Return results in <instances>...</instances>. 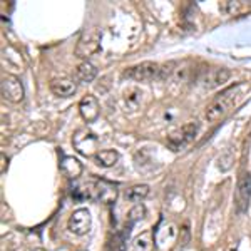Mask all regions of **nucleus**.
I'll return each mask as SVG.
<instances>
[{
  "mask_svg": "<svg viewBox=\"0 0 251 251\" xmlns=\"http://www.w3.org/2000/svg\"><path fill=\"white\" fill-rule=\"evenodd\" d=\"M144 216H146V208H144V204H143V203L134 204V208H132L131 211H129V216H127L129 225L126 226V233H129V228H131V226L134 225V223L143 220Z\"/></svg>",
  "mask_w": 251,
  "mask_h": 251,
  "instance_id": "aec40b11",
  "label": "nucleus"
},
{
  "mask_svg": "<svg viewBox=\"0 0 251 251\" xmlns=\"http://www.w3.org/2000/svg\"><path fill=\"white\" fill-rule=\"evenodd\" d=\"M177 226L174 223H163L154 233V245L159 251H171L177 241Z\"/></svg>",
  "mask_w": 251,
  "mask_h": 251,
  "instance_id": "423d86ee",
  "label": "nucleus"
},
{
  "mask_svg": "<svg viewBox=\"0 0 251 251\" xmlns=\"http://www.w3.org/2000/svg\"><path fill=\"white\" fill-rule=\"evenodd\" d=\"M50 91L57 97H71L77 92V84L69 77L54 79L50 82Z\"/></svg>",
  "mask_w": 251,
  "mask_h": 251,
  "instance_id": "ddd939ff",
  "label": "nucleus"
},
{
  "mask_svg": "<svg viewBox=\"0 0 251 251\" xmlns=\"http://www.w3.org/2000/svg\"><path fill=\"white\" fill-rule=\"evenodd\" d=\"M198 131H200V124L194 121V123H188L184 124L183 127L173 131L171 134L168 136V146L171 151H181L186 144H189L191 141L196 137Z\"/></svg>",
  "mask_w": 251,
  "mask_h": 251,
  "instance_id": "7ed1b4c3",
  "label": "nucleus"
},
{
  "mask_svg": "<svg viewBox=\"0 0 251 251\" xmlns=\"http://www.w3.org/2000/svg\"><path fill=\"white\" fill-rule=\"evenodd\" d=\"M100 49V32L97 29H91L84 32L82 37L79 39L75 46V55L80 59H89L94 54H97Z\"/></svg>",
  "mask_w": 251,
  "mask_h": 251,
  "instance_id": "39448f33",
  "label": "nucleus"
},
{
  "mask_svg": "<svg viewBox=\"0 0 251 251\" xmlns=\"http://www.w3.org/2000/svg\"><path fill=\"white\" fill-rule=\"evenodd\" d=\"M236 92H238L236 87L221 92V94L218 96L208 107H206V112H204L206 119H208L209 123H218L220 119H223V117L228 114V112L231 111V107L234 106Z\"/></svg>",
  "mask_w": 251,
  "mask_h": 251,
  "instance_id": "f257e3e1",
  "label": "nucleus"
},
{
  "mask_svg": "<svg viewBox=\"0 0 251 251\" xmlns=\"http://www.w3.org/2000/svg\"><path fill=\"white\" fill-rule=\"evenodd\" d=\"M233 163H234V151L231 148H228L220 157H218V168H220L221 171H228V169H231Z\"/></svg>",
  "mask_w": 251,
  "mask_h": 251,
  "instance_id": "412c9836",
  "label": "nucleus"
},
{
  "mask_svg": "<svg viewBox=\"0 0 251 251\" xmlns=\"http://www.w3.org/2000/svg\"><path fill=\"white\" fill-rule=\"evenodd\" d=\"M91 226H92V216L87 208L75 209L71 214V218H69V229H71V233L77 234V236L87 234L91 231Z\"/></svg>",
  "mask_w": 251,
  "mask_h": 251,
  "instance_id": "6e6552de",
  "label": "nucleus"
},
{
  "mask_svg": "<svg viewBox=\"0 0 251 251\" xmlns=\"http://www.w3.org/2000/svg\"><path fill=\"white\" fill-rule=\"evenodd\" d=\"M60 168H62V171L66 173V176L72 177V179H75V177H79L80 174H82V164L72 156L64 157L62 163H60Z\"/></svg>",
  "mask_w": 251,
  "mask_h": 251,
  "instance_id": "2eb2a0df",
  "label": "nucleus"
},
{
  "mask_svg": "<svg viewBox=\"0 0 251 251\" xmlns=\"http://www.w3.org/2000/svg\"><path fill=\"white\" fill-rule=\"evenodd\" d=\"M148 196H149V186L148 184H136V186H132V188H129L127 193H126V198L136 204H139L141 201L146 200Z\"/></svg>",
  "mask_w": 251,
  "mask_h": 251,
  "instance_id": "a211bd4d",
  "label": "nucleus"
},
{
  "mask_svg": "<svg viewBox=\"0 0 251 251\" xmlns=\"http://www.w3.org/2000/svg\"><path fill=\"white\" fill-rule=\"evenodd\" d=\"M74 146L75 149L84 156H96V149H97V139L94 134L86 131H80L74 136Z\"/></svg>",
  "mask_w": 251,
  "mask_h": 251,
  "instance_id": "1a4fd4ad",
  "label": "nucleus"
},
{
  "mask_svg": "<svg viewBox=\"0 0 251 251\" xmlns=\"http://www.w3.org/2000/svg\"><path fill=\"white\" fill-rule=\"evenodd\" d=\"M141 99H143V92H141L137 87H127V89H124L123 100H124L126 107H129L131 111L137 109V106H139V102H141Z\"/></svg>",
  "mask_w": 251,
  "mask_h": 251,
  "instance_id": "f3484780",
  "label": "nucleus"
},
{
  "mask_svg": "<svg viewBox=\"0 0 251 251\" xmlns=\"http://www.w3.org/2000/svg\"><path fill=\"white\" fill-rule=\"evenodd\" d=\"M174 67H176V64H174V62L159 64V74H157V80H168L174 74V71H176Z\"/></svg>",
  "mask_w": 251,
  "mask_h": 251,
  "instance_id": "5701e85b",
  "label": "nucleus"
},
{
  "mask_svg": "<svg viewBox=\"0 0 251 251\" xmlns=\"http://www.w3.org/2000/svg\"><path fill=\"white\" fill-rule=\"evenodd\" d=\"M97 75V69L94 64H91L89 60H84L82 64H79L77 69H75V77H77L79 82H92Z\"/></svg>",
  "mask_w": 251,
  "mask_h": 251,
  "instance_id": "4468645a",
  "label": "nucleus"
},
{
  "mask_svg": "<svg viewBox=\"0 0 251 251\" xmlns=\"http://www.w3.org/2000/svg\"><path fill=\"white\" fill-rule=\"evenodd\" d=\"M251 203V174L243 171L238 177L236 194H234V208L238 214H245Z\"/></svg>",
  "mask_w": 251,
  "mask_h": 251,
  "instance_id": "20e7f679",
  "label": "nucleus"
},
{
  "mask_svg": "<svg viewBox=\"0 0 251 251\" xmlns=\"http://www.w3.org/2000/svg\"><path fill=\"white\" fill-rule=\"evenodd\" d=\"M220 9L223 12H226L228 15H236L245 9V3L243 2H238V0H226L220 5Z\"/></svg>",
  "mask_w": 251,
  "mask_h": 251,
  "instance_id": "4be33fe9",
  "label": "nucleus"
},
{
  "mask_svg": "<svg viewBox=\"0 0 251 251\" xmlns=\"http://www.w3.org/2000/svg\"><path fill=\"white\" fill-rule=\"evenodd\" d=\"M79 111L86 123H94L97 117H99V102H97L94 96H86L80 100Z\"/></svg>",
  "mask_w": 251,
  "mask_h": 251,
  "instance_id": "f8f14e48",
  "label": "nucleus"
},
{
  "mask_svg": "<svg viewBox=\"0 0 251 251\" xmlns=\"http://www.w3.org/2000/svg\"><path fill=\"white\" fill-rule=\"evenodd\" d=\"M96 163L102 168H112L114 164H117L119 161V152L114 151V149H104V151H99L94 156Z\"/></svg>",
  "mask_w": 251,
  "mask_h": 251,
  "instance_id": "dca6fc26",
  "label": "nucleus"
},
{
  "mask_svg": "<svg viewBox=\"0 0 251 251\" xmlns=\"http://www.w3.org/2000/svg\"><path fill=\"white\" fill-rule=\"evenodd\" d=\"M32 251H44L42 248H37V250H32Z\"/></svg>",
  "mask_w": 251,
  "mask_h": 251,
  "instance_id": "b1692460",
  "label": "nucleus"
},
{
  "mask_svg": "<svg viewBox=\"0 0 251 251\" xmlns=\"http://www.w3.org/2000/svg\"><path fill=\"white\" fill-rule=\"evenodd\" d=\"M152 248H154V240H152L151 231L141 233L132 243V250L134 251H152Z\"/></svg>",
  "mask_w": 251,
  "mask_h": 251,
  "instance_id": "6ab92c4d",
  "label": "nucleus"
},
{
  "mask_svg": "<svg viewBox=\"0 0 251 251\" xmlns=\"http://www.w3.org/2000/svg\"><path fill=\"white\" fill-rule=\"evenodd\" d=\"M229 77H231V71L226 67H220V69H214V71L206 72V75L203 77V84L208 89L220 87L223 84L228 82Z\"/></svg>",
  "mask_w": 251,
  "mask_h": 251,
  "instance_id": "9b49d317",
  "label": "nucleus"
},
{
  "mask_svg": "<svg viewBox=\"0 0 251 251\" xmlns=\"http://www.w3.org/2000/svg\"><path fill=\"white\" fill-rule=\"evenodd\" d=\"M157 74H159V64L151 62V60H146V62L127 67L123 72V75L126 79L136 80V82H151V80H157Z\"/></svg>",
  "mask_w": 251,
  "mask_h": 251,
  "instance_id": "f03ea898",
  "label": "nucleus"
},
{
  "mask_svg": "<svg viewBox=\"0 0 251 251\" xmlns=\"http://www.w3.org/2000/svg\"><path fill=\"white\" fill-rule=\"evenodd\" d=\"M0 89H2V97L9 102L19 104L24 100V86L22 82L15 77V75H3L2 77V84H0Z\"/></svg>",
  "mask_w": 251,
  "mask_h": 251,
  "instance_id": "0eeeda50",
  "label": "nucleus"
},
{
  "mask_svg": "<svg viewBox=\"0 0 251 251\" xmlns=\"http://www.w3.org/2000/svg\"><path fill=\"white\" fill-rule=\"evenodd\" d=\"M116 198H117V188L114 184L107 183V181H96L94 200L106 204H112L116 201Z\"/></svg>",
  "mask_w": 251,
  "mask_h": 251,
  "instance_id": "9d476101",
  "label": "nucleus"
}]
</instances>
